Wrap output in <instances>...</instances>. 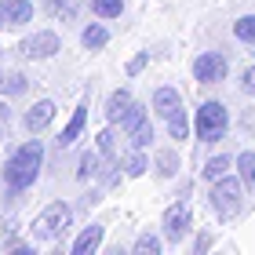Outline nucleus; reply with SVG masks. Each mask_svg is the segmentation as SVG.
Instances as JSON below:
<instances>
[{
    "label": "nucleus",
    "mask_w": 255,
    "mask_h": 255,
    "mask_svg": "<svg viewBox=\"0 0 255 255\" xmlns=\"http://www.w3.org/2000/svg\"><path fill=\"white\" fill-rule=\"evenodd\" d=\"M40 160H44V146L37 142V138L22 142V149L4 164V182H7L11 190L33 186V182H37V175H40Z\"/></svg>",
    "instance_id": "f257e3e1"
},
{
    "label": "nucleus",
    "mask_w": 255,
    "mask_h": 255,
    "mask_svg": "<svg viewBox=\"0 0 255 255\" xmlns=\"http://www.w3.org/2000/svg\"><path fill=\"white\" fill-rule=\"evenodd\" d=\"M66 230H69V208L62 201L48 204L37 219H33V237H40V241H55V237H62Z\"/></svg>",
    "instance_id": "f03ea898"
},
{
    "label": "nucleus",
    "mask_w": 255,
    "mask_h": 255,
    "mask_svg": "<svg viewBox=\"0 0 255 255\" xmlns=\"http://www.w3.org/2000/svg\"><path fill=\"white\" fill-rule=\"evenodd\" d=\"M226 106L223 102H204L201 110H197V138H204V142H219V138L226 135Z\"/></svg>",
    "instance_id": "7ed1b4c3"
},
{
    "label": "nucleus",
    "mask_w": 255,
    "mask_h": 255,
    "mask_svg": "<svg viewBox=\"0 0 255 255\" xmlns=\"http://www.w3.org/2000/svg\"><path fill=\"white\" fill-rule=\"evenodd\" d=\"M212 208L223 219H230V215H237L241 212V179L237 175H223V179H215V186H212Z\"/></svg>",
    "instance_id": "20e7f679"
},
{
    "label": "nucleus",
    "mask_w": 255,
    "mask_h": 255,
    "mask_svg": "<svg viewBox=\"0 0 255 255\" xmlns=\"http://www.w3.org/2000/svg\"><path fill=\"white\" fill-rule=\"evenodd\" d=\"M55 51H62V40H59V33H51V29L33 33V37L22 44V55H26V59H51Z\"/></svg>",
    "instance_id": "39448f33"
},
{
    "label": "nucleus",
    "mask_w": 255,
    "mask_h": 255,
    "mask_svg": "<svg viewBox=\"0 0 255 255\" xmlns=\"http://www.w3.org/2000/svg\"><path fill=\"white\" fill-rule=\"evenodd\" d=\"M193 77L201 80V84H215V80H223V77H226V62H223V55H215V51L197 55V62H193Z\"/></svg>",
    "instance_id": "423d86ee"
},
{
    "label": "nucleus",
    "mask_w": 255,
    "mask_h": 255,
    "mask_svg": "<svg viewBox=\"0 0 255 255\" xmlns=\"http://www.w3.org/2000/svg\"><path fill=\"white\" fill-rule=\"evenodd\" d=\"M186 234H190V208L186 204L168 208V212H164V237L171 241V245H179Z\"/></svg>",
    "instance_id": "0eeeda50"
},
{
    "label": "nucleus",
    "mask_w": 255,
    "mask_h": 255,
    "mask_svg": "<svg viewBox=\"0 0 255 255\" xmlns=\"http://www.w3.org/2000/svg\"><path fill=\"white\" fill-rule=\"evenodd\" d=\"M51 121H55V102L51 99H40L37 106L26 113V128H29V131H44Z\"/></svg>",
    "instance_id": "6e6552de"
},
{
    "label": "nucleus",
    "mask_w": 255,
    "mask_h": 255,
    "mask_svg": "<svg viewBox=\"0 0 255 255\" xmlns=\"http://www.w3.org/2000/svg\"><path fill=\"white\" fill-rule=\"evenodd\" d=\"M0 11H4L7 26H22V22L33 18V4L29 0H0Z\"/></svg>",
    "instance_id": "1a4fd4ad"
},
{
    "label": "nucleus",
    "mask_w": 255,
    "mask_h": 255,
    "mask_svg": "<svg viewBox=\"0 0 255 255\" xmlns=\"http://www.w3.org/2000/svg\"><path fill=\"white\" fill-rule=\"evenodd\" d=\"M179 106H182V99H179V91H175V88H157V95H153V110H157L164 121H168Z\"/></svg>",
    "instance_id": "9d476101"
},
{
    "label": "nucleus",
    "mask_w": 255,
    "mask_h": 255,
    "mask_svg": "<svg viewBox=\"0 0 255 255\" xmlns=\"http://www.w3.org/2000/svg\"><path fill=\"white\" fill-rule=\"evenodd\" d=\"M84 121H88V106H77L73 117H69V124L62 128V135H59V146H73L77 135L84 131Z\"/></svg>",
    "instance_id": "9b49d317"
},
{
    "label": "nucleus",
    "mask_w": 255,
    "mask_h": 255,
    "mask_svg": "<svg viewBox=\"0 0 255 255\" xmlns=\"http://www.w3.org/2000/svg\"><path fill=\"white\" fill-rule=\"evenodd\" d=\"M128 110H131V95H128L124 88L113 91V95L106 99V121H110V124H121V117H124Z\"/></svg>",
    "instance_id": "f8f14e48"
},
{
    "label": "nucleus",
    "mask_w": 255,
    "mask_h": 255,
    "mask_svg": "<svg viewBox=\"0 0 255 255\" xmlns=\"http://www.w3.org/2000/svg\"><path fill=\"white\" fill-rule=\"evenodd\" d=\"M99 245H102V226L91 223V226L84 230V234H80V237L73 241V255H91Z\"/></svg>",
    "instance_id": "ddd939ff"
},
{
    "label": "nucleus",
    "mask_w": 255,
    "mask_h": 255,
    "mask_svg": "<svg viewBox=\"0 0 255 255\" xmlns=\"http://www.w3.org/2000/svg\"><path fill=\"white\" fill-rule=\"evenodd\" d=\"M80 40H84V48L88 51H99V48H106V40H110V33H106V26H88L84 33H80Z\"/></svg>",
    "instance_id": "4468645a"
},
{
    "label": "nucleus",
    "mask_w": 255,
    "mask_h": 255,
    "mask_svg": "<svg viewBox=\"0 0 255 255\" xmlns=\"http://www.w3.org/2000/svg\"><path fill=\"white\" fill-rule=\"evenodd\" d=\"M131 142H135V149H142V146H149V138H153V124H149V117H142V121H135L131 128Z\"/></svg>",
    "instance_id": "2eb2a0df"
},
{
    "label": "nucleus",
    "mask_w": 255,
    "mask_h": 255,
    "mask_svg": "<svg viewBox=\"0 0 255 255\" xmlns=\"http://www.w3.org/2000/svg\"><path fill=\"white\" fill-rule=\"evenodd\" d=\"M91 11H95L99 18H117L124 11V0H91Z\"/></svg>",
    "instance_id": "dca6fc26"
},
{
    "label": "nucleus",
    "mask_w": 255,
    "mask_h": 255,
    "mask_svg": "<svg viewBox=\"0 0 255 255\" xmlns=\"http://www.w3.org/2000/svg\"><path fill=\"white\" fill-rule=\"evenodd\" d=\"M26 91V77L22 73H4L0 77V95H22Z\"/></svg>",
    "instance_id": "f3484780"
},
{
    "label": "nucleus",
    "mask_w": 255,
    "mask_h": 255,
    "mask_svg": "<svg viewBox=\"0 0 255 255\" xmlns=\"http://www.w3.org/2000/svg\"><path fill=\"white\" fill-rule=\"evenodd\" d=\"M234 37L245 40V44H255V15H245L234 22Z\"/></svg>",
    "instance_id": "a211bd4d"
},
{
    "label": "nucleus",
    "mask_w": 255,
    "mask_h": 255,
    "mask_svg": "<svg viewBox=\"0 0 255 255\" xmlns=\"http://www.w3.org/2000/svg\"><path fill=\"white\" fill-rule=\"evenodd\" d=\"M186 113H182V106L175 110V113H171V117H168V131H171V138H186Z\"/></svg>",
    "instance_id": "6ab92c4d"
},
{
    "label": "nucleus",
    "mask_w": 255,
    "mask_h": 255,
    "mask_svg": "<svg viewBox=\"0 0 255 255\" xmlns=\"http://www.w3.org/2000/svg\"><path fill=\"white\" fill-rule=\"evenodd\" d=\"M135 255H160V241L153 234H142L135 241Z\"/></svg>",
    "instance_id": "aec40b11"
},
{
    "label": "nucleus",
    "mask_w": 255,
    "mask_h": 255,
    "mask_svg": "<svg viewBox=\"0 0 255 255\" xmlns=\"http://www.w3.org/2000/svg\"><path fill=\"white\" fill-rule=\"evenodd\" d=\"M226 171H230V157H212L204 168V179H223Z\"/></svg>",
    "instance_id": "412c9836"
},
{
    "label": "nucleus",
    "mask_w": 255,
    "mask_h": 255,
    "mask_svg": "<svg viewBox=\"0 0 255 255\" xmlns=\"http://www.w3.org/2000/svg\"><path fill=\"white\" fill-rule=\"evenodd\" d=\"M237 171L245 182H255V153H241L237 157Z\"/></svg>",
    "instance_id": "4be33fe9"
},
{
    "label": "nucleus",
    "mask_w": 255,
    "mask_h": 255,
    "mask_svg": "<svg viewBox=\"0 0 255 255\" xmlns=\"http://www.w3.org/2000/svg\"><path fill=\"white\" fill-rule=\"evenodd\" d=\"M157 164H160V168H157L160 175H175V171H179V157L171 153V149H164V153L157 157Z\"/></svg>",
    "instance_id": "5701e85b"
},
{
    "label": "nucleus",
    "mask_w": 255,
    "mask_h": 255,
    "mask_svg": "<svg viewBox=\"0 0 255 255\" xmlns=\"http://www.w3.org/2000/svg\"><path fill=\"white\" fill-rule=\"evenodd\" d=\"M95 171H99V153H91V149H88V153L80 157V168H77V175H80V179H88V175H95Z\"/></svg>",
    "instance_id": "b1692460"
},
{
    "label": "nucleus",
    "mask_w": 255,
    "mask_h": 255,
    "mask_svg": "<svg viewBox=\"0 0 255 255\" xmlns=\"http://www.w3.org/2000/svg\"><path fill=\"white\" fill-rule=\"evenodd\" d=\"M146 168H149V164H146V157H142V153L135 149V153L128 157V175H131V179H138V175H142Z\"/></svg>",
    "instance_id": "393cba45"
},
{
    "label": "nucleus",
    "mask_w": 255,
    "mask_h": 255,
    "mask_svg": "<svg viewBox=\"0 0 255 255\" xmlns=\"http://www.w3.org/2000/svg\"><path fill=\"white\" fill-rule=\"evenodd\" d=\"M48 7L55 11V15H66V18H73V0H48Z\"/></svg>",
    "instance_id": "a878e982"
},
{
    "label": "nucleus",
    "mask_w": 255,
    "mask_h": 255,
    "mask_svg": "<svg viewBox=\"0 0 255 255\" xmlns=\"http://www.w3.org/2000/svg\"><path fill=\"white\" fill-rule=\"evenodd\" d=\"M146 62H149V51H142V55H135V59L128 62V73H131V77H135V73H142V69H146Z\"/></svg>",
    "instance_id": "bb28decb"
},
{
    "label": "nucleus",
    "mask_w": 255,
    "mask_h": 255,
    "mask_svg": "<svg viewBox=\"0 0 255 255\" xmlns=\"http://www.w3.org/2000/svg\"><path fill=\"white\" fill-rule=\"evenodd\" d=\"M241 88H245L248 95H255V66H248L245 73H241Z\"/></svg>",
    "instance_id": "cd10ccee"
},
{
    "label": "nucleus",
    "mask_w": 255,
    "mask_h": 255,
    "mask_svg": "<svg viewBox=\"0 0 255 255\" xmlns=\"http://www.w3.org/2000/svg\"><path fill=\"white\" fill-rule=\"evenodd\" d=\"M99 149H102L106 157H113V135H110V131H99Z\"/></svg>",
    "instance_id": "c85d7f7f"
},
{
    "label": "nucleus",
    "mask_w": 255,
    "mask_h": 255,
    "mask_svg": "<svg viewBox=\"0 0 255 255\" xmlns=\"http://www.w3.org/2000/svg\"><path fill=\"white\" fill-rule=\"evenodd\" d=\"M208 248H212V237H208V234H204L201 241H197V252H208Z\"/></svg>",
    "instance_id": "c756f323"
},
{
    "label": "nucleus",
    "mask_w": 255,
    "mask_h": 255,
    "mask_svg": "<svg viewBox=\"0 0 255 255\" xmlns=\"http://www.w3.org/2000/svg\"><path fill=\"white\" fill-rule=\"evenodd\" d=\"M0 121H4V124H7V106H0Z\"/></svg>",
    "instance_id": "7c9ffc66"
},
{
    "label": "nucleus",
    "mask_w": 255,
    "mask_h": 255,
    "mask_svg": "<svg viewBox=\"0 0 255 255\" xmlns=\"http://www.w3.org/2000/svg\"><path fill=\"white\" fill-rule=\"evenodd\" d=\"M0 26H4V11H0Z\"/></svg>",
    "instance_id": "2f4dec72"
}]
</instances>
